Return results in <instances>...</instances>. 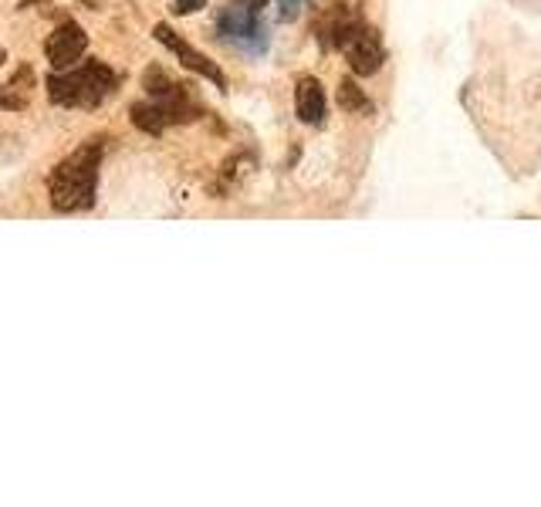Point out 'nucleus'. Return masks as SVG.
<instances>
[{"mask_svg": "<svg viewBox=\"0 0 541 507\" xmlns=\"http://www.w3.org/2000/svg\"><path fill=\"white\" fill-rule=\"evenodd\" d=\"M99 166H102L99 142H88V146L75 149L48 180L51 207L61 213H78L92 207L95 190H99Z\"/></svg>", "mask_w": 541, "mask_h": 507, "instance_id": "nucleus-1", "label": "nucleus"}, {"mask_svg": "<svg viewBox=\"0 0 541 507\" xmlns=\"http://www.w3.org/2000/svg\"><path fill=\"white\" fill-rule=\"evenodd\" d=\"M119 88V75L102 61H85L82 68H68L48 78V95L65 109H95Z\"/></svg>", "mask_w": 541, "mask_h": 507, "instance_id": "nucleus-2", "label": "nucleus"}, {"mask_svg": "<svg viewBox=\"0 0 541 507\" xmlns=\"http://www.w3.org/2000/svg\"><path fill=\"white\" fill-rule=\"evenodd\" d=\"M257 11H261L257 0H234V4H227L217 21L220 38L237 44V48H244V51H264L268 34H264L261 14Z\"/></svg>", "mask_w": 541, "mask_h": 507, "instance_id": "nucleus-3", "label": "nucleus"}, {"mask_svg": "<svg viewBox=\"0 0 541 507\" xmlns=\"http://www.w3.org/2000/svg\"><path fill=\"white\" fill-rule=\"evenodd\" d=\"M335 48L345 51V58H349V65L356 75H376L379 65H383V41H379V34L369 28V24H362L359 17L349 24V28L342 31V38Z\"/></svg>", "mask_w": 541, "mask_h": 507, "instance_id": "nucleus-4", "label": "nucleus"}, {"mask_svg": "<svg viewBox=\"0 0 541 507\" xmlns=\"http://www.w3.org/2000/svg\"><path fill=\"white\" fill-rule=\"evenodd\" d=\"M153 34H156V41H159V44H166V48H170L173 55L180 58L183 65L190 68V71H197V75L210 78V82H217L220 88L227 85L224 71H220V68L214 65V61L207 58V55H200V51H193L190 44H186V41H183V38H180V34H176V31H170V28H166V24H156V31H153Z\"/></svg>", "mask_w": 541, "mask_h": 507, "instance_id": "nucleus-5", "label": "nucleus"}, {"mask_svg": "<svg viewBox=\"0 0 541 507\" xmlns=\"http://www.w3.org/2000/svg\"><path fill=\"white\" fill-rule=\"evenodd\" d=\"M85 48H88L85 31L78 28L75 21H65V24H61V28L48 38V44H44V55H48V61H51L55 68H72L75 61L85 55Z\"/></svg>", "mask_w": 541, "mask_h": 507, "instance_id": "nucleus-6", "label": "nucleus"}, {"mask_svg": "<svg viewBox=\"0 0 541 507\" xmlns=\"http://www.w3.org/2000/svg\"><path fill=\"white\" fill-rule=\"evenodd\" d=\"M295 109H298V119L308 122V126H318L325 115V92L315 78H301L298 82V92H295Z\"/></svg>", "mask_w": 541, "mask_h": 507, "instance_id": "nucleus-7", "label": "nucleus"}, {"mask_svg": "<svg viewBox=\"0 0 541 507\" xmlns=\"http://www.w3.org/2000/svg\"><path fill=\"white\" fill-rule=\"evenodd\" d=\"M31 85H34V71L31 68H17L11 75V82L0 88V109H14L21 112L31 102Z\"/></svg>", "mask_w": 541, "mask_h": 507, "instance_id": "nucleus-8", "label": "nucleus"}, {"mask_svg": "<svg viewBox=\"0 0 541 507\" xmlns=\"http://www.w3.org/2000/svg\"><path fill=\"white\" fill-rule=\"evenodd\" d=\"M339 105H342V109H349V112H369V99L352 82L339 85Z\"/></svg>", "mask_w": 541, "mask_h": 507, "instance_id": "nucleus-9", "label": "nucleus"}, {"mask_svg": "<svg viewBox=\"0 0 541 507\" xmlns=\"http://www.w3.org/2000/svg\"><path fill=\"white\" fill-rule=\"evenodd\" d=\"M200 7H207V0H176L173 11L176 14H193V11H200Z\"/></svg>", "mask_w": 541, "mask_h": 507, "instance_id": "nucleus-10", "label": "nucleus"}, {"mask_svg": "<svg viewBox=\"0 0 541 507\" xmlns=\"http://www.w3.org/2000/svg\"><path fill=\"white\" fill-rule=\"evenodd\" d=\"M257 4H268V0H257Z\"/></svg>", "mask_w": 541, "mask_h": 507, "instance_id": "nucleus-11", "label": "nucleus"}, {"mask_svg": "<svg viewBox=\"0 0 541 507\" xmlns=\"http://www.w3.org/2000/svg\"><path fill=\"white\" fill-rule=\"evenodd\" d=\"M0 61H4V51H0Z\"/></svg>", "mask_w": 541, "mask_h": 507, "instance_id": "nucleus-12", "label": "nucleus"}]
</instances>
